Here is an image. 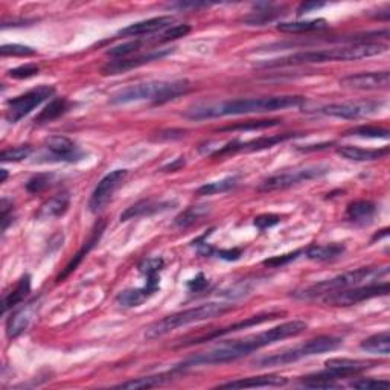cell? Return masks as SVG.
<instances>
[{
    "mask_svg": "<svg viewBox=\"0 0 390 390\" xmlns=\"http://www.w3.org/2000/svg\"><path fill=\"white\" fill-rule=\"evenodd\" d=\"M306 330V323L302 320H292V322H285L275 328H270L260 334L244 337L241 340H232L212 347L206 352H201L187 358L180 367H191V366H212V365H225L236 361L242 357H247L249 354L260 351L262 347L270 346L285 339L296 337Z\"/></svg>",
    "mask_w": 390,
    "mask_h": 390,
    "instance_id": "1",
    "label": "cell"
},
{
    "mask_svg": "<svg viewBox=\"0 0 390 390\" xmlns=\"http://www.w3.org/2000/svg\"><path fill=\"white\" fill-rule=\"evenodd\" d=\"M303 102L305 98L296 95L250 98V100H233L220 104H209V106H197L191 110H187L185 116L194 121H203V119H212V117L267 113V111L301 107Z\"/></svg>",
    "mask_w": 390,
    "mask_h": 390,
    "instance_id": "2",
    "label": "cell"
},
{
    "mask_svg": "<svg viewBox=\"0 0 390 390\" xmlns=\"http://www.w3.org/2000/svg\"><path fill=\"white\" fill-rule=\"evenodd\" d=\"M387 51L386 45L381 43H354L347 46H339L331 49H322V51H306L288 55L279 60H273L271 62H266L264 66L275 67V66H299V65H322V62L331 61H352L375 57Z\"/></svg>",
    "mask_w": 390,
    "mask_h": 390,
    "instance_id": "3",
    "label": "cell"
},
{
    "mask_svg": "<svg viewBox=\"0 0 390 390\" xmlns=\"http://www.w3.org/2000/svg\"><path fill=\"white\" fill-rule=\"evenodd\" d=\"M191 82L187 80L151 81L144 84L128 86L110 98L111 104H130L137 101H151L165 104L190 92Z\"/></svg>",
    "mask_w": 390,
    "mask_h": 390,
    "instance_id": "4",
    "label": "cell"
},
{
    "mask_svg": "<svg viewBox=\"0 0 390 390\" xmlns=\"http://www.w3.org/2000/svg\"><path fill=\"white\" fill-rule=\"evenodd\" d=\"M389 275V267H363L352 271H346L343 275H339L332 279H326L322 282L312 284L301 291L292 292V296L297 299H314L320 296H326L334 291H341L346 288L363 285L365 282H375L381 276Z\"/></svg>",
    "mask_w": 390,
    "mask_h": 390,
    "instance_id": "5",
    "label": "cell"
},
{
    "mask_svg": "<svg viewBox=\"0 0 390 390\" xmlns=\"http://www.w3.org/2000/svg\"><path fill=\"white\" fill-rule=\"evenodd\" d=\"M231 310L229 305H221V303H205L200 306H195V308H190L180 312H174L171 316H166L162 320H157V322L148 326V330L145 332V339L148 340H157L160 337L166 336L171 331L182 328V326L203 322V320H209L214 317H218L221 314H225Z\"/></svg>",
    "mask_w": 390,
    "mask_h": 390,
    "instance_id": "6",
    "label": "cell"
},
{
    "mask_svg": "<svg viewBox=\"0 0 390 390\" xmlns=\"http://www.w3.org/2000/svg\"><path fill=\"white\" fill-rule=\"evenodd\" d=\"M341 339L332 337V336H320L312 340H308L303 345H299L296 347H291V349L277 352L273 355H267V357H262L260 360L253 361L255 367H275V366H285L296 363V361L312 357V355H320L325 352L336 351L337 347L341 346Z\"/></svg>",
    "mask_w": 390,
    "mask_h": 390,
    "instance_id": "7",
    "label": "cell"
},
{
    "mask_svg": "<svg viewBox=\"0 0 390 390\" xmlns=\"http://www.w3.org/2000/svg\"><path fill=\"white\" fill-rule=\"evenodd\" d=\"M330 168L325 165H314V166H302V168H295L288 171H282L273 174V176L262 180L257 186V191L261 192H271V191H282L287 187L296 186L299 183L310 182L319 177H323L325 174H328Z\"/></svg>",
    "mask_w": 390,
    "mask_h": 390,
    "instance_id": "8",
    "label": "cell"
},
{
    "mask_svg": "<svg viewBox=\"0 0 390 390\" xmlns=\"http://www.w3.org/2000/svg\"><path fill=\"white\" fill-rule=\"evenodd\" d=\"M390 291V285L385 282H369L367 285H357V287L346 288L341 291H334L323 297V302L331 306H352L361 303L369 299L387 296Z\"/></svg>",
    "mask_w": 390,
    "mask_h": 390,
    "instance_id": "9",
    "label": "cell"
},
{
    "mask_svg": "<svg viewBox=\"0 0 390 390\" xmlns=\"http://www.w3.org/2000/svg\"><path fill=\"white\" fill-rule=\"evenodd\" d=\"M55 93L54 87L49 86H38L36 89L30 90L25 95H20L17 98H12L6 104V121L11 124H16L20 119H23L26 115L38 107L41 102H45L49 98H52Z\"/></svg>",
    "mask_w": 390,
    "mask_h": 390,
    "instance_id": "10",
    "label": "cell"
},
{
    "mask_svg": "<svg viewBox=\"0 0 390 390\" xmlns=\"http://www.w3.org/2000/svg\"><path fill=\"white\" fill-rule=\"evenodd\" d=\"M385 106L381 101H351V102H340V104H330L320 108V113L332 117H340V119H360L375 115Z\"/></svg>",
    "mask_w": 390,
    "mask_h": 390,
    "instance_id": "11",
    "label": "cell"
},
{
    "mask_svg": "<svg viewBox=\"0 0 390 390\" xmlns=\"http://www.w3.org/2000/svg\"><path fill=\"white\" fill-rule=\"evenodd\" d=\"M127 174H128L127 170H116L108 172L106 177H102L100 180V183L96 185L92 197H90L89 201L90 211L92 212L102 211L111 200V197H113V194L116 192L117 187L122 185L125 177H127Z\"/></svg>",
    "mask_w": 390,
    "mask_h": 390,
    "instance_id": "12",
    "label": "cell"
},
{
    "mask_svg": "<svg viewBox=\"0 0 390 390\" xmlns=\"http://www.w3.org/2000/svg\"><path fill=\"white\" fill-rule=\"evenodd\" d=\"M299 136H302V135L284 133V135H275V136H262V137H257V139H252V141H247V142L233 141V142H229L227 145L222 146V148H218L217 151L214 152L212 157L233 154V152H238V151L252 152V151L267 150V148H271V146H275L277 144H282L285 141H290V139H295V137H299Z\"/></svg>",
    "mask_w": 390,
    "mask_h": 390,
    "instance_id": "13",
    "label": "cell"
},
{
    "mask_svg": "<svg viewBox=\"0 0 390 390\" xmlns=\"http://www.w3.org/2000/svg\"><path fill=\"white\" fill-rule=\"evenodd\" d=\"M45 148L47 151V160L54 162H80L84 159V151L66 136H51L45 141Z\"/></svg>",
    "mask_w": 390,
    "mask_h": 390,
    "instance_id": "14",
    "label": "cell"
},
{
    "mask_svg": "<svg viewBox=\"0 0 390 390\" xmlns=\"http://www.w3.org/2000/svg\"><path fill=\"white\" fill-rule=\"evenodd\" d=\"M279 316H281V312H262V314L247 317L246 320H241V322H236V323H233V325L225 326V328H220V330L214 331V332H211V334H206V336H201V337H197V339L182 341V343L177 345V346H179V347H183V346H192V345L203 343V341H209V340L218 339V337L226 336V334H232V332L241 331V330L253 328V326L262 325V323H266V322H271V320H275V319H277Z\"/></svg>",
    "mask_w": 390,
    "mask_h": 390,
    "instance_id": "15",
    "label": "cell"
},
{
    "mask_svg": "<svg viewBox=\"0 0 390 390\" xmlns=\"http://www.w3.org/2000/svg\"><path fill=\"white\" fill-rule=\"evenodd\" d=\"M170 54H172V49H157V51H150L146 54L137 55V57L117 58L115 61L107 62V65L102 67V73L104 75H119L124 72L133 71V69H137L144 65H148V62L162 60Z\"/></svg>",
    "mask_w": 390,
    "mask_h": 390,
    "instance_id": "16",
    "label": "cell"
},
{
    "mask_svg": "<svg viewBox=\"0 0 390 390\" xmlns=\"http://www.w3.org/2000/svg\"><path fill=\"white\" fill-rule=\"evenodd\" d=\"M390 84V73L382 72H363L347 75L340 80V86L352 90H387Z\"/></svg>",
    "mask_w": 390,
    "mask_h": 390,
    "instance_id": "17",
    "label": "cell"
},
{
    "mask_svg": "<svg viewBox=\"0 0 390 390\" xmlns=\"http://www.w3.org/2000/svg\"><path fill=\"white\" fill-rule=\"evenodd\" d=\"M326 371H328L334 378H347L360 375L361 372L369 371L375 366H378V361L371 360H352V358H331L325 361Z\"/></svg>",
    "mask_w": 390,
    "mask_h": 390,
    "instance_id": "18",
    "label": "cell"
},
{
    "mask_svg": "<svg viewBox=\"0 0 390 390\" xmlns=\"http://www.w3.org/2000/svg\"><path fill=\"white\" fill-rule=\"evenodd\" d=\"M38 306L40 302L36 299V301L23 305L22 308H19L8 317V320H6V336H8V339H16L26 331L27 326L32 322V319L36 317Z\"/></svg>",
    "mask_w": 390,
    "mask_h": 390,
    "instance_id": "19",
    "label": "cell"
},
{
    "mask_svg": "<svg viewBox=\"0 0 390 390\" xmlns=\"http://www.w3.org/2000/svg\"><path fill=\"white\" fill-rule=\"evenodd\" d=\"M174 23V17L171 16H162V17H152L148 20H142V22H137L130 25L127 27H124L117 36L122 37H141V36H150V34H154L159 31H163L166 27H170Z\"/></svg>",
    "mask_w": 390,
    "mask_h": 390,
    "instance_id": "20",
    "label": "cell"
},
{
    "mask_svg": "<svg viewBox=\"0 0 390 390\" xmlns=\"http://www.w3.org/2000/svg\"><path fill=\"white\" fill-rule=\"evenodd\" d=\"M174 205H176L174 201H157V200L137 201L136 205L127 207L121 214V221L135 220L139 217H150V215L168 211V209H171Z\"/></svg>",
    "mask_w": 390,
    "mask_h": 390,
    "instance_id": "21",
    "label": "cell"
},
{
    "mask_svg": "<svg viewBox=\"0 0 390 390\" xmlns=\"http://www.w3.org/2000/svg\"><path fill=\"white\" fill-rule=\"evenodd\" d=\"M104 229H106V222H104V221H100V222H98V225L95 226V229L92 231V235H90L89 241H86V242H84V246H82V247L78 250V252H76V253L73 255V257L71 260V262H69L67 266L65 267V270H62L61 273L58 275V277H57V282H62V281L66 279V277H67L69 275L73 273V271L76 270V267H78L80 264H81V261L84 260V257L89 255L90 250H92V249L95 247V244H98V241H100V238L102 236Z\"/></svg>",
    "mask_w": 390,
    "mask_h": 390,
    "instance_id": "22",
    "label": "cell"
},
{
    "mask_svg": "<svg viewBox=\"0 0 390 390\" xmlns=\"http://www.w3.org/2000/svg\"><path fill=\"white\" fill-rule=\"evenodd\" d=\"M287 385V378L279 375H261V377L241 378L221 385V389H252V387H281Z\"/></svg>",
    "mask_w": 390,
    "mask_h": 390,
    "instance_id": "23",
    "label": "cell"
},
{
    "mask_svg": "<svg viewBox=\"0 0 390 390\" xmlns=\"http://www.w3.org/2000/svg\"><path fill=\"white\" fill-rule=\"evenodd\" d=\"M337 154L347 160H354V162H374V160H380L389 154V148H361V146H340L337 148Z\"/></svg>",
    "mask_w": 390,
    "mask_h": 390,
    "instance_id": "24",
    "label": "cell"
},
{
    "mask_svg": "<svg viewBox=\"0 0 390 390\" xmlns=\"http://www.w3.org/2000/svg\"><path fill=\"white\" fill-rule=\"evenodd\" d=\"M165 267V261L162 257H148L141 262L139 271L145 276L144 288L152 296L160 287V271Z\"/></svg>",
    "mask_w": 390,
    "mask_h": 390,
    "instance_id": "25",
    "label": "cell"
},
{
    "mask_svg": "<svg viewBox=\"0 0 390 390\" xmlns=\"http://www.w3.org/2000/svg\"><path fill=\"white\" fill-rule=\"evenodd\" d=\"M69 206H71V195H69V192L57 194L54 195L52 198L46 200L45 203L40 206L37 212V218L38 220L58 218L67 212Z\"/></svg>",
    "mask_w": 390,
    "mask_h": 390,
    "instance_id": "26",
    "label": "cell"
},
{
    "mask_svg": "<svg viewBox=\"0 0 390 390\" xmlns=\"http://www.w3.org/2000/svg\"><path fill=\"white\" fill-rule=\"evenodd\" d=\"M377 214V205L369 200L354 201L346 209V218L355 225H367Z\"/></svg>",
    "mask_w": 390,
    "mask_h": 390,
    "instance_id": "27",
    "label": "cell"
},
{
    "mask_svg": "<svg viewBox=\"0 0 390 390\" xmlns=\"http://www.w3.org/2000/svg\"><path fill=\"white\" fill-rule=\"evenodd\" d=\"M31 291V276L25 275L22 279H20L16 285V288L11 290L10 292H6L2 301V312L5 314L8 310L16 308L17 305L22 303L25 301V297L30 295Z\"/></svg>",
    "mask_w": 390,
    "mask_h": 390,
    "instance_id": "28",
    "label": "cell"
},
{
    "mask_svg": "<svg viewBox=\"0 0 390 390\" xmlns=\"http://www.w3.org/2000/svg\"><path fill=\"white\" fill-rule=\"evenodd\" d=\"M345 253V246L341 244H325V246H311L306 249L303 255L311 261L326 262L334 261Z\"/></svg>",
    "mask_w": 390,
    "mask_h": 390,
    "instance_id": "29",
    "label": "cell"
},
{
    "mask_svg": "<svg viewBox=\"0 0 390 390\" xmlns=\"http://www.w3.org/2000/svg\"><path fill=\"white\" fill-rule=\"evenodd\" d=\"M326 26H328V22H326L325 19H316V20H303V22H282L277 25V31L285 34H303V32L325 30Z\"/></svg>",
    "mask_w": 390,
    "mask_h": 390,
    "instance_id": "30",
    "label": "cell"
},
{
    "mask_svg": "<svg viewBox=\"0 0 390 390\" xmlns=\"http://www.w3.org/2000/svg\"><path fill=\"white\" fill-rule=\"evenodd\" d=\"M69 108V102L66 98H54V100L47 104V106L40 111L38 116L36 117L37 124H46L58 119Z\"/></svg>",
    "mask_w": 390,
    "mask_h": 390,
    "instance_id": "31",
    "label": "cell"
},
{
    "mask_svg": "<svg viewBox=\"0 0 390 390\" xmlns=\"http://www.w3.org/2000/svg\"><path fill=\"white\" fill-rule=\"evenodd\" d=\"M360 347L366 352L389 355L390 354V332L382 331L361 341Z\"/></svg>",
    "mask_w": 390,
    "mask_h": 390,
    "instance_id": "32",
    "label": "cell"
},
{
    "mask_svg": "<svg viewBox=\"0 0 390 390\" xmlns=\"http://www.w3.org/2000/svg\"><path fill=\"white\" fill-rule=\"evenodd\" d=\"M172 374H160V375H151V377H142V378H136V380H130L121 382L116 387L119 389H152V387H159L163 386L166 382L171 381Z\"/></svg>",
    "mask_w": 390,
    "mask_h": 390,
    "instance_id": "33",
    "label": "cell"
},
{
    "mask_svg": "<svg viewBox=\"0 0 390 390\" xmlns=\"http://www.w3.org/2000/svg\"><path fill=\"white\" fill-rule=\"evenodd\" d=\"M151 295L146 291L144 287L142 288H133V290H125L119 292L116 297V302L125 308H133V306H139L144 303L146 299H150Z\"/></svg>",
    "mask_w": 390,
    "mask_h": 390,
    "instance_id": "34",
    "label": "cell"
},
{
    "mask_svg": "<svg viewBox=\"0 0 390 390\" xmlns=\"http://www.w3.org/2000/svg\"><path fill=\"white\" fill-rule=\"evenodd\" d=\"M301 385L305 387H311V389H331V387H339L337 385V378H334L332 375L326 371L319 372V374H312V375H306L301 380Z\"/></svg>",
    "mask_w": 390,
    "mask_h": 390,
    "instance_id": "35",
    "label": "cell"
},
{
    "mask_svg": "<svg viewBox=\"0 0 390 390\" xmlns=\"http://www.w3.org/2000/svg\"><path fill=\"white\" fill-rule=\"evenodd\" d=\"M238 185V179L236 177H226L218 182H211L206 183L203 186H200L197 190V195H214V194H222L233 190V187Z\"/></svg>",
    "mask_w": 390,
    "mask_h": 390,
    "instance_id": "36",
    "label": "cell"
},
{
    "mask_svg": "<svg viewBox=\"0 0 390 390\" xmlns=\"http://www.w3.org/2000/svg\"><path fill=\"white\" fill-rule=\"evenodd\" d=\"M207 214H209L207 206H191V207H187L185 212L180 214L174 222H176L179 227H187L203 217H206Z\"/></svg>",
    "mask_w": 390,
    "mask_h": 390,
    "instance_id": "37",
    "label": "cell"
},
{
    "mask_svg": "<svg viewBox=\"0 0 390 390\" xmlns=\"http://www.w3.org/2000/svg\"><path fill=\"white\" fill-rule=\"evenodd\" d=\"M390 131L382 127H375V125H360L349 131H346L345 136H357V137H369V139H389Z\"/></svg>",
    "mask_w": 390,
    "mask_h": 390,
    "instance_id": "38",
    "label": "cell"
},
{
    "mask_svg": "<svg viewBox=\"0 0 390 390\" xmlns=\"http://www.w3.org/2000/svg\"><path fill=\"white\" fill-rule=\"evenodd\" d=\"M282 124L279 119H264V121H247L242 124H235L229 125V127H222L220 131H250V130H262V128H270L276 127V125Z\"/></svg>",
    "mask_w": 390,
    "mask_h": 390,
    "instance_id": "39",
    "label": "cell"
},
{
    "mask_svg": "<svg viewBox=\"0 0 390 390\" xmlns=\"http://www.w3.org/2000/svg\"><path fill=\"white\" fill-rule=\"evenodd\" d=\"M52 182H54V174H37V176H34L32 179L27 180L25 187L27 192L38 194L41 191L47 190V187L52 185Z\"/></svg>",
    "mask_w": 390,
    "mask_h": 390,
    "instance_id": "40",
    "label": "cell"
},
{
    "mask_svg": "<svg viewBox=\"0 0 390 390\" xmlns=\"http://www.w3.org/2000/svg\"><path fill=\"white\" fill-rule=\"evenodd\" d=\"M32 152V148L27 145L23 146H16V148H10V150H5L2 151V154H0V160L2 162H22V160L30 157V154Z\"/></svg>",
    "mask_w": 390,
    "mask_h": 390,
    "instance_id": "41",
    "label": "cell"
},
{
    "mask_svg": "<svg viewBox=\"0 0 390 390\" xmlns=\"http://www.w3.org/2000/svg\"><path fill=\"white\" fill-rule=\"evenodd\" d=\"M142 46H144V41H137V40L136 41H128V43L111 47L110 51L107 52V55H110V57H117V58H127L128 55H131L133 52H137Z\"/></svg>",
    "mask_w": 390,
    "mask_h": 390,
    "instance_id": "42",
    "label": "cell"
},
{
    "mask_svg": "<svg viewBox=\"0 0 390 390\" xmlns=\"http://www.w3.org/2000/svg\"><path fill=\"white\" fill-rule=\"evenodd\" d=\"M0 54L2 57H32L37 52L25 45H3L0 47Z\"/></svg>",
    "mask_w": 390,
    "mask_h": 390,
    "instance_id": "43",
    "label": "cell"
},
{
    "mask_svg": "<svg viewBox=\"0 0 390 390\" xmlns=\"http://www.w3.org/2000/svg\"><path fill=\"white\" fill-rule=\"evenodd\" d=\"M351 387L361 389V390H386L390 387L387 380H377V378H358L351 382Z\"/></svg>",
    "mask_w": 390,
    "mask_h": 390,
    "instance_id": "44",
    "label": "cell"
},
{
    "mask_svg": "<svg viewBox=\"0 0 390 390\" xmlns=\"http://www.w3.org/2000/svg\"><path fill=\"white\" fill-rule=\"evenodd\" d=\"M190 32H191V26L190 25H176V26H171L170 30H166L162 34V37L157 38V41H160V43H163V41L179 40V38H182V37H186Z\"/></svg>",
    "mask_w": 390,
    "mask_h": 390,
    "instance_id": "45",
    "label": "cell"
},
{
    "mask_svg": "<svg viewBox=\"0 0 390 390\" xmlns=\"http://www.w3.org/2000/svg\"><path fill=\"white\" fill-rule=\"evenodd\" d=\"M302 253H303V250H297V252H292V253H288V255H282V256L270 257V260H266V261H264V266L271 267V268H279V267L287 266V264H290L291 261L297 260V257L301 256Z\"/></svg>",
    "mask_w": 390,
    "mask_h": 390,
    "instance_id": "46",
    "label": "cell"
},
{
    "mask_svg": "<svg viewBox=\"0 0 390 390\" xmlns=\"http://www.w3.org/2000/svg\"><path fill=\"white\" fill-rule=\"evenodd\" d=\"M40 72V67L37 65H25V66H19L16 69H11L8 72V75L11 78L16 80H27L31 76H36Z\"/></svg>",
    "mask_w": 390,
    "mask_h": 390,
    "instance_id": "47",
    "label": "cell"
},
{
    "mask_svg": "<svg viewBox=\"0 0 390 390\" xmlns=\"http://www.w3.org/2000/svg\"><path fill=\"white\" fill-rule=\"evenodd\" d=\"M281 222V217L279 215H275V214H262L260 217H256L253 225L260 229V231H267V229L273 227L276 225H279Z\"/></svg>",
    "mask_w": 390,
    "mask_h": 390,
    "instance_id": "48",
    "label": "cell"
},
{
    "mask_svg": "<svg viewBox=\"0 0 390 390\" xmlns=\"http://www.w3.org/2000/svg\"><path fill=\"white\" fill-rule=\"evenodd\" d=\"M12 222V203L6 198L2 200V229L3 232Z\"/></svg>",
    "mask_w": 390,
    "mask_h": 390,
    "instance_id": "49",
    "label": "cell"
},
{
    "mask_svg": "<svg viewBox=\"0 0 390 390\" xmlns=\"http://www.w3.org/2000/svg\"><path fill=\"white\" fill-rule=\"evenodd\" d=\"M206 287H207V281H206V277L201 273L197 277H194L192 281L187 282V288H190L192 292H198V291H201Z\"/></svg>",
    "mask_w": 390,
    "mask_h": 390,
    "instance_id": "50",
    "label": "cell"
},
{
    "mask_svg": "<svg viewBox=\"0 0 390 390\" xmlns=\"http://www.w3.org/2000/svg\"><path fill=\"white\" fill-rule=\"evenodd\" d=\"M325 3L322 2H303L299 5V8H297V16H303V14H308L311 11H314V10H320V8H323Z\"/></svg>",
    "mask_w": 390,
    "mask_h": 390,
    "instance_id": "51",
    "label": "cell"
},
{
    "mask_svg": "<svg viewBox=\"0 0 390 390\" xmlns=\"http://www.w3.org/2000/svg\"><path fill=\"white\" fill-rule=\"evenodd\" d=\"M174 8L186 10V8H201V6H209V3H198V2H191V3H176L172 5Z\"/></svg>",
    "mask_w": 390,
    "mask_h": 390,
    "instance_id": "52",
    "label": "cell"
},
{
    "mask_svg": "<svg viewBox=\"0 0 390 390\" xmlns=\"http://www.w3.org/2000/svg\"><path fill=\"white\" fill-rule=\"evenodd\" d=\"M185 165V160L183 159H177V162H174L172 165H168V166H165V168L162 171H176L177 168H180V166H183Z\"/></svg>",
    "mask_w": 390,
    "mask_h": 390,
    "instance_id": "53",
    "label": "cell"
},
{
    "mask_svg": "<svg viewBox=\"0 0 390 390\" xmlns=\"http://www.w3.org/2000/svg\"><path fill=\"white\" fill-rule=\"evenodd\" d=\"M0 172H2V179H0V183H3L6 177H8V172H6V170H0Z\"/></svg>",
    "mask_w": 390,
    "mask_h": 390,
    "instance_id": "54",
    "label": "cell"
}]
</instances>
